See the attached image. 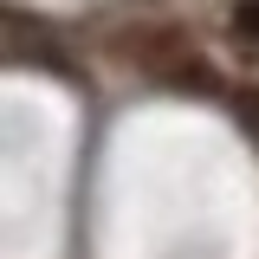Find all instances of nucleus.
I'll return each mask as SVG.
<instances>
[{
	"instance_id": "nucleus-1",
	"label": "nucleus",
	"mask_w": 259,
	"mask_h": 259,
	"mask_svg": "<svg viewBox=\"0 0 259 259\" xmlns=\"http://www.w3.org/2000/svg\"><path fill=\"white\" fill-rule=\"evenodd\" d=\"M233 20H240V32L259 46V0H240V13H233Z\"/></svg>"
}]
</instances>
